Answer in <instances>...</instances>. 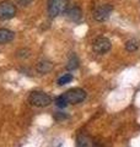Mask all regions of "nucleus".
<instances>
[{
  "label": "nucleus",
  "instance_id": "obj_9",
  "mask_svg": "<svg viewBox=\"0 0 140 147\" xmlns=\"http://www.w3.org/2000/svg\"><path fill=\"white\" fill-rule=\"evenodd\" d=\"M76 145H77V147H95L93 140L87 135H80L79 136L77 140H76Z\"/></svg>",
  "mask_w": 140,
  "mask_h": 147
},
{
  "label": "nucleus",
  "instance_id": "obj_5",
  "mask_svg": "<svg viewBox=\"0 0 140 147\" xmlns=\"http://www.w3.org/2000/svg\"><path fill=\"white\" fill-rule=\"evenodd\" d=\"M111 47H112L111 40L108 38H106V37H99V38H96L92 43L93 52L97 54H101V55L108 53L111 50Z\"/></svg>",
  "mask_w": 140,
  "mask_h": 147
},
{
  "label": "nucleus",
  "instance_id": "obj_4",
  "mask_svg": "<svg viewBox=\"0 0 140 147\" xmlns=\"http://www.w3.org/2000/svg\"><path fill=\"white\" fill-rule=\"evenodd\" d=\"M112 12H113V6L111 4H101L93 10V18L99 22H103L108 20Z\"/></svg>",
  "mask_w": 140,
  "mask_h": 147
},
{
  "label": "nucleus",
  "instance_id": "obj_15",
  "mask_svg": "<svg viewBox=\"0 0 140 147\" xmlns=\"http://www.w3.org/2000/svg\"><path fill=\"white\" fill-rule=\"evenodd\" d=\"M16 3L18 5H22V6H27L29 4L32 3V0H16Z\"/></svg>",
  "mask_w": 140,
  "mask_h": 147
},
{
  "label": "nucleus",
  "instance_id": "obj_10",
  "mask_svg": "<svg viewBox=\"0 0 140 147\" xmlns=\"http://www.w3.org/2000/svg\"><path fill=\"white\" fill-rule=\"evenodd\" d=\"M37 71L39 74H48L52 71L53 69V64L50 63L49 60H41L38 64H37Z\"/></svg>",
  "mask_w": 140,
  "mask_h": 147
},
{
  "label": "nucleus",
  "instance_id": "obj_3",
  "mask_svg": "<svg viewBox=\"0 0 140 147\" xmlns=\"http://www.w3.org/2000/svg\"><path fill=\"white\" fill-rule=\"evenodd\" d=\"M63 96H64V98L67 99L68 104H79L86 98V92L82 88L76 87V88H71V90L67 91Z\"/></svg>",
  "mask_w": 140,
  "mask_h": 147
},
{
  "label": "nucleus",
  "instance_id": "obj_12",
  "mask_svg": "<svg viewBox=\"0 0 140 147\" xmlns=\"http://www.w3.org/2000/svg\"><path fill=\"white\" fill-rule=\"evenodd\" d=\"M79 67V59L76 55H71L68 61V65H67V69L68 70H75V69Z\"/></svg>",
  "mask_w": 140,
  "mask_h": 147
},
{
  "label": "nucleus",
  "instance_id": "obj_8",
  "mask_svg": "<svg viewBox=\"0 0 140 147\" xmlns=\"http://www.w3.org/2000/svg\"><path fill=\"white\" fill-rule=\"evenodd\" d=\"M15 38V33L10 30L6 28H0V44H5L9 43Z\"/></svg>",
  "mask_w": 140,
  "mask_h": 147
},
{
  "label": "nucleus",
  "instance_id": "obj_14",
  "mask_svg": "<svg viewBox=\"0 0 140 147\" xmlns=\"http://www.w3.org/2000/svg\"><path fill=\"white\" fill-rule=\"evenodd\" d=\"M55 105L59 108H65L68 105V102H67V99L64 98V96H59V97L55 98Z\"/></svg>",
  "mask_w": 140,
  "mask_h": 147
},
{
  "label": "nucleus",
  "instance_id": "obj_1",
  "mask_svg": "<svg viewBox=\"0 0 140 147\" xmlns=\"http://www.w3.org/2000/svg\"><path fill=\"white\" fill-rule=\"evenodd\" d=\"M29 103L37 108H44L52 103V98L43 91H33L29 96Z\"/></svg>",
  "mask_w": 140,
  "mask_h": 147
},
{
  "label": "nucleus",
  "instance_id": "obj_11",
  "mask_svg": "<svg viewBox=\"0 0 140 147\" xmlns=\"http://www.w3.org/2000/svg\"><path fill=\"white\" fill-rule=\"evenodd\" d=\"M139 47H140V42H139L138 39H134V38L127 40V43H125V49H127L128 52H130V53H133V52H135V50H138Z\"/></svg>",
  "mask_w": 140,
  "mask_h": 147
},
{
  "label": "nucleus",
  "instance_id": "obj_6",
  "mask_svg": "<svg viewBox=\"0 0 140 147\" xmlns=\"http://www.w3.org/2000/svg\"><path fill=\"white\" fill-rule=\"evenodd\" d=\"M16 15V6L11 1L0 3V20H10Z\"/></svg>",
  "mask_w": 140,
  "mask_h": 147
},
{
  "label": "nucleus",
  "instance_id": "obj_7",
  "mask_svg": "<svg viewBox=\"0 0 140 147\" xmlns=\"http://www.w3.org/2000/svg\"><path fill=\"white\" fill-rule=\"evenodd\" d=\"M65 15H67V17L69 18V20L71 21H79L82 16V12L80 10V7L77 6H73L70 9H67V11H65Z\"/></svg>",
  "mask_w": 140,
  "mask_h": 147
},
{
  "label": "nucleus",
  "instance_id": "obj_13",
  "mask_svg": "<svg viewBox=\"0 0 140 147\" xmlns=\"http://www.w3.org/2000/svg\"><path fill=\"white\" fill-rule=\"evenodd\" d=\"M73 79H74V77H73L71 74H64L63 76H60L58 79V85L59 86H64V85L69 84V82H71Z\"/></svg>",
  "mask_w": 140,
  "mask_h": 147
},
{
  "label": "nucleus",
  "instance_id": "obj_2",
  "mask_svg": "<svg viewBox=\"0 0 140 147\" xmlns=\"http://www.w3.org/2000/svg\"><path fill=\"white\" fill-rule=\"evenodd\" d=\"M47 9H48V15L50 18H55L60 13L67 11L68 9V0H48L47 1Z\"/></svg>",
  "mask_w": 140,
  "mask_h": 147
}]
</instances>
